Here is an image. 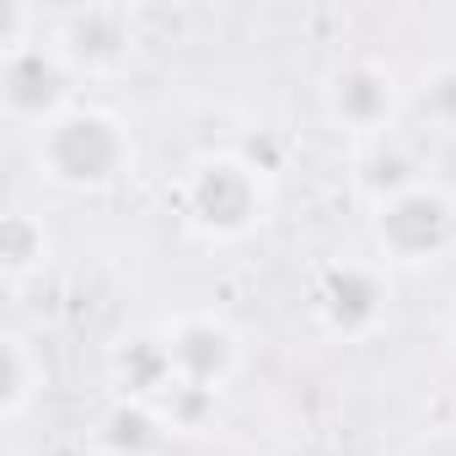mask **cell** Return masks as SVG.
Returning <instances> with one entry per match:
<instances>
[{
    "label": "cell",
    "mask_w": 456,
    "mask_h": 456,
    "mask_svg": "<svg viewBox=\"0 0 456 456\" xmlns=\"http://www.w3.org/2000/svg\"><path fill=\"white\" fill-rule=\"evenodd\" d=\"M161 333H167V349H172V365H177V381L204 392V397H225L232 392V381L242 376L248 365V338L232 317L220 312H172L161 317Z\"/></svg>",
    "instance_id": "cell-7"
},
{
    "label": "cell",
    "mask_w": 456,
    "mask_h": 456,
    "mask_svg": "<svg viewBox=\"0 0 456 456\" xmlns=\"http://www.w3.org/2000/svg\"><path fill=\"white\" fill-rule=\"evenodd\" d=\"M44 33L81 81H118L140 60V17L129 6H70L44 17Z\"/></svg>",
    "instance_id": "cell-8"
},
{
    "label": "cell",
    "mask_w": 456,
    "mask_h": 456,
    "mask_svg": "<svg viewBox=\"0 0 456 456\" xmlns=\"http://www.w3.org/2000/svg\"><path fill=\"white\" fill-rule=\"evenodd\" d=\"M167 445H172L167 419L145 403H129V397H113L102 408V419L92 424V451L97 456H161Z\"/></svg>",
    "instance_id": "cell-11"
},
{
    "label": "cell",
    "mask_w": 456,
    "mask_h": 456,
    "mask_svg": "<svg viewBox=\"0 0 456 456\" xmlns=\"http://www.w3.org/2000/svg\"><path fill=\"white\" fill-rule=\"evenodd\" d=\"M419 177H429V172H424L419 151L403 140V129L354 145V188H360L365 209L381 204V199H392V193H403V188H413Z\"/></svg>",
    "instance_id": "cell-10"
},
{
    "label": "cell",
    "mask_w": 456,
    "mask_h": 456,
    "mask_svg": "<svg viewBox=\"0 0 456 456\" xmlns=\"http://www.w3.org/2000/svg\"><path fill=\"white\" fill-rule=\"evenodd\" d=\"M108 381H113L118 397L145 403V408H161V403L183 387L161 322H151V328H129V333L108 349Z\"/></svg>",
    "instance_id": "cell-9"
},
{
    "label": "cell",
    "mask_w": 456,
    "mask_h": 456,
    "mask_svg": "<svg viewBox=\"0 0 456 456\" xmlns=\"http://www.w3.org/2000/svg\"><path fill=\"white\" fill-rule=\"evenodd\" d=\"M81 86L86 81L70 70V60L54 49V38L44 28L22 49L0 54V113H6V124L22 129V134H38L60 113H70L81 102Z\"/></svg>",
    "instance_id": "cell-6"
},
{
    "label": "cell",
    "mask_w": 456,
    "mask_h": 456,
    "mask_svg": "<svg viewBox=\"0 0 456 456\" xmlns=\"http://www.w3.org/2000/svg\"><path fill=\"white\" fill-rule=\"evenodd\" d=\"M306 312L322 338L333 344H365L392 317V269L370 258H328L306 280Z\"/></svg>",
    "instance_id": "cell-4"
},
{
    "label": "cell",
    "mask_w": 456,
    "mask_h": 456,
    "mask_svg": "<svg viewBox=\"0 0 456 456\" xmlns=\"http://www.w3.org/2000/svg\"><path fill=\"white\" fill-rule=\"evenodd\" d=\"M177 215L204 242H242L274 215V177L242 151H204L177 177Z\"/></svg>",
    "instance_id": "cell-1"
},
{
    "label": "cell",
    "mask_w": 456,
    "mask_h": 456,
    "mask_svg": "<svg viewBox=\"0 0 456 456\" xmlns=\"http://www.w3.org/2000/svg\"><path fill=\"white\" fill-rule=\"evenodd\" d=\"M54 258V237L44 215L33 209H6V220H0V274H6V285H28L33 274H44Z\"/></svg>",
    "instance_id": "cell-13"
},
{
    "label": "cell",
    "mask_w": 456,
    "mask_h": 456,
    "mask_svg": "<svg viewBox=\"0 0 456 456\" xmlns=\"http://www.w3.org/2000/svg\"><path fill=\"white\" fill-rule=\"evenodd\" d=\"M445 338L456 344V296H451V306H445Z\"/></svg>",
    "instance_id": "cell-15"
},
{
    "label": "cell",
    "mask_w": 456,
    "mask_h": 456,
    "mask_svg": "<svg viewBox=\"0 0 456 456\" xmlns=\"http://www.w3.org/2000/svg\"><path fill=\"white\" fill-rule=\"evenodd\" d=\"M134 134L113 108L76 102L33 134V167L60 193H108L134 172Z\"/></svg>",
    "instance_id": "cell-2"
},
{
    "label": "cell",
    "mask_w": 456,
    "mask_h": 456,
    "mask_svg": "<svg viewBox=\"0 0 456 456\" xmlns=\"http://www.w3.org/2000/svg\"><path fill=\"white\" fill-rule=\"evenodd\" d=\"M317 108H322V124L338 129L344 140L365 145V140H381L392 134L403 118H408V86L403 76L376 60V54H349L338 60L322 86H317Z\"/></svg>",
    "instance_id": "cell-5"
},
{
    "label": "cell",
    "mask_w": 456,
    "mask_h": 456,
    "mask_svg": "<svg viewBox=\"0 0 456 456\" xmlns=\"http://www.w3.org/2000/svg\"><path fill=\"white\" fill-rule=\"evenodd\" d=\"M370 215V242L387 269H435L456 253V193L440 177H419L413 188L381 199Z\"/></svg>",
    "instance_id": "cell-3"
},
{
    "label": "cell",
    "mask_w": 456,
    "mask_h": 456,
    "mask_svg": "<svg viewBox=\"0 0 456 456\" xmlns=\"http://www.w3.org/2000/svg\"><path fill=\"white\" fill-rule=\"evenodd\" d=\"M44 387H49L44 349L22 328H6L0 333V424H22L38 408Z\"/></svg>",
    "instance_id": "cell-12"
},
{
    "label": "cell",
    "mask_w": 456,
    "mask_h": 456,
    "mask_svg": "<svg viewBox=\"0 0 456 456\" xmlns=\"http://www.w3.org/2000/svg\"><path fill=\"white\" fill-rule=\"evenodd\" d=\"M408 118L424 134H456V60H435L408 86Z\"/></svg>",
    "instance_id": "cell-14"
}]
</instances>
